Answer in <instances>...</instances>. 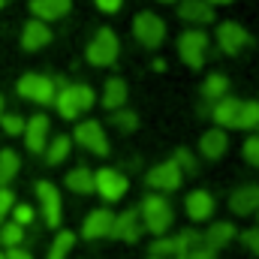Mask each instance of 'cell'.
I'll use <instances>...</instances> for the list:
<instances>
[{
    "label": "cell",
    "mask_w": 259,
    "mask_h": 259,
    "mask_svg": "<svg viewBox=\"0 0 259 259\" xmlns=\"http://www.w3.org/2000/svg\"><path fill=\"white\" fill-rule=\"evenodd\" d=\"M118 36H115V30L112 27H103V30H97V36L91 39V46H88V61L94 66H112L118 61Z\"/></svg>",
    "instance_id": "3"
},
{
    "label": "cell",
    "mask_w": 259,
    "mask_h": 259,
    "mask_svg": "<svg viewBox=\"0 0 259 259\" xmlns=\"http://www.w3.org/2000/svg\"><path fill=\"white\" fill-rule=\"evenodd\" d=\"M127 178L121 175V172H115V169H100V172H94V190L103 196L106 202H118L121 196L127 193Z\"/></svg>",
    "instance_id": "7"
},
{
    "label": "cell",
    "mask_w": 259,
    "mask_h": 259,
    "mask_svg": "<svg viewBox=\"0 0 259 259\" xmlns=\"http://www.w3.org/2000/svg\"><path fill=\"white\" fill-rule=\"evenodd\" d=\"M24 238V229L18 223H0V244L9 250V247H18Z\"/></svg>",
    "instance_id": "30"
},
{
    "label": "cell",
    "mask_w": 259,
    "mask_h": 259,
    "mask_svg": "<svg viewBox=\"0 0 259 259\" xmlns=\"http://www.w3.org/2000/svg\"><path fill=\"white\" fill-rule=\"evenodd\" d=\"M49 42H52V30H49V24L30 18V21L24 24V30H21V46H24L27 52H36V49H42V46H49Z\"/></svg>",
    "instance_id": "18"
},
{
    "label": "cell",
    "mask_w": 259,
    "mask_h": 259,
    "mask_svg": "<svg viewBox=\"0 0 259 259\" xmlns=\"http://www.w3.org/2000/svg\"><path fill=\"white\" fill-rule=\"evenodd\" d=\"M226 148H229V139H226L223 130H208V133H202V139H199V151H202V157H208V160L223 157Z\"/></svg>",
    "instance_id": "19"
},
{
    "label": "cell",
    "mask_w": 259,
    "mask_h": 259,
    "mask_svg": "<svg viewBox=\"0 0 259 259\" xmlns=\"http://www.w3.org/2000/svg\"><path fill=\"white\" fill-rule=\"evenodd\" d=\"M0 118H3V97H0Z\"/></svg>",
    "instance_id": "43"
},
{
    "label": "cell",
    "mask_w": 259,
    "mask_h": 259,
    "mask_svg": "<svg viewBox=\"0 0 259 259\" xmlns=\"http://www.w3.org/2000/svg\"><path fill=\"white\" fill-rule=\"evenodd\" d=\"M226 88H229L226 75L214 72V75H208V78H205V84H202V97H205V100H211V103H217V100H223V97H226Z\"/></svg>",
    "instance_id": "26"
},
{
    "label": "cell",
    "mask_w": 259,
    "mask_h": 259,
    "mask_svg": "<svg viewBox=\"0 0 259 259\" xmlns=\"http://www.w3.org/2000/svg\"><path fill=\"white\" fill-rule=\"evenodd\" d=\"M151 259H157V256H151Z\"/></svg>",
    "instance_id": "47"
},
{
    "label": "cell",
    "mask_w": 259,
    "mask_h": 259,
    "mask_svg": "<svg viewBox=\"0 0 259 259\" xmlns=\"http://www.w3.org/2000/svg\"><path fill=\"white\" fill-rule=\"evenodd\" d=\"M181 172H196V160H193V154L187 151V148H178L175 151V160H172Z\"/></svg>",
    "instance_id": "32"
},
{
    "label": "cell",
    "mask_w": 259,
    "mask_h": 259,
    "mask_svg": "<svg viewBox=\"0 0 259 259\" xmlns=\"http://www.w3.org/2000/svg\"><path fill=\"white\" fill-rule=\"evenodd\" d=\"M163 3H172V0H163Z\"/></svg>",
    "instance_id": "45"
},
{
    "label": "cell",
    "mask_w": 259,
    "mask_h": 259,
    "mask_svg": "<svg viewBox=\"0 0 259 259\" xmlns=\"http://www.w3.org/2000/svg\"><path fill=\"white\" fill-rule=\"evenodd\" d=\"M112 223H115V214H112L109 208H97V211H91L88 220L81 223V238H103V235H109Z\"/></svg>",
    "instance_id": "14"
},
{
    "label": "cell",
    "mask_w": 259,
    "mask_h": 259,
    "mask_svg": "<svg viewBox=\"0 0 259 259\" xmlns=\"http://www.w3.org/2000/svg\"><path fill=\"white\" fill-rule=\"evenodd\" d=\"M139 217L145 220L142 226H145L148 232L166 235V229L172 226V205H169V199H163V196H148V199L142 202V208H139Z\"/></svg>",
    "instance_id": "2"
},
{
    "label": "cell",
    "mask_w": 259,
    "mask_h": 259,
    "mask_svg": "<svg viewBox=\"0 0 259 259\" xmlns=\"http://www.w3.org/2000/svg\"><path fill=\"white\" fill-rule=\"evenodd\" d=\"M72 9L69 0H30V12L36 21H55V18H64L66 12Z\"/></svg>",
    "instance_id": "16"
},
{
    "label": "cell",
    "mask_w": 259,
    "mask_h": 259,
    "mask_svg": "<svg viewBox=\"0 0 259 259\" xmlns=\"http://www.w3.org/2000/svg\"><path fill=\"white\" fill-rule=\"evenodd\" d=\"M69 145H72V142H69V136H58V139H55V142H52V145L46 148V160H49L52 166L64 163L66 154H69Z\"/></svg>",
    "instance_id": "28"
},
{
    "label": "cell",
    "mask_w": 259,
    "mask_h": 259,
    "mask_svg": "<svg viewBox=\"0 0 259 259\" xmlns=\"http://www.w3.org/2000/svg\"><path fill=\"white\" fill-rule=\"evenodd\" d=\"M18 169H21V160H18V154L12 151V148H6V151H0V187H6L15 175H18Z\"/></svg>",
    "instance_id": "24"
},
{
    "label": "cell",
    "mask_w": 259,
    "mask_h": 259,
    "mask_svg": "<svg viewBox=\"0 0 259 259\" xmlns=\"http://www.w3.org/2000/svg\"><path fill=\"white\" fill-rule=\"evenodd\" d=\"M241 241H244L247 250H253V253L259 256V229H247V232L241 235Z\"/></svg>",
    "instance_id": "38"
},
{
    "label": "cell",
    "mask_w": 259,
    "mask_h": 259,
    "mask_svg": "<svg viewBox=\"0 0 259 259\" xmlns=\"http://www.w3.org/2000/svg\"><path fill=\"white\" fill-rule=\"evenodd\" d=\"M187 214H190V220H196V223L208 220L214 214V199H211V193L193 190V193L187 196Z\"/></svg>",
    "instance_id": "20"
},
{
    "label": "cell",
    "mask_w": 259,
    "mask_h": 259,
    "mask_svg": "<svg viewBox=\"0 0 259 259\" xmlns=\"http://www.w3.org/2000/svg\"><path fill=\"white\" fill-rule=\"evenodd\" d=\"M81 148H88L91 154L97 157H106L109 154V139H106V130L100 127L97 121H84L81 127H75V136H72Z\"/></svg>",
    "instance_id": "8"
},
{
    "label": "cell",
    "mask_w": 259,
    "mask_h": 259,
    "mask_svg": "<svg viewBox=\"0 0 259 259\" xmlns=\"http://www.w3.org/2000/svg\"><path fill=\"white\" fill-rule=\"evenodd\" d=\"M244 160H247L250 166H259V136H250V139L244 142Z\"/></svg>",
    "instance_id": "35"
},
{
    "label": "cell",
    "mask_w": 259,
    "mask_h": 259,
    "mask_svg": "<svg viewBox=\"0 0 259 259\" xmlns=\"http://www.w3.org/2000/svg\"><path fill=\"white\" fill-rule=\"evenodd\" d=\"M154 190H178L181 187V181H184V172L169 160V163H160V166H154L151 172H148V178H145Z\"/></svg>",
    "instance_id": "10"
},
{
    "label": "cell",
    "mask_w": 259,
    "mask_h": 259,
    "mask_svg": "<svg viewBox=\"0 0 259 259\" xmlns=\"http://www.w3.org/2000/svg\"><path fill=\"white\" fill-rule=\"evenodd\" d=\"M238 109H241V100H235V97H223V100L214 103L211 115H214V121H217L220 127H235V121H238Z\"/></svg>",
    "instance_id": "22"
},
{
    "label": "cell",
    "mask_w": 259,
    "mask_h": 259,
    "mask_svg": "<svg viewBox=\"0 0 259 259\" xmlns=\"http://www.w3.org/2000/svg\"><path fill=\"white\" fill-rule=\"evenodd\" d=\"M205 3L211 6V3H232V0H205Z\"/></svg>",
    "instance_id": "42"
},
{
    "label": "cell",
    "mask_w": 259,
    "mask_h": 259,
    "mask_svg": "<svg viewBox=\"0 0 259 259\" xmlns=\"http://www.w3.org/2000/svg\"><path fill=\"white\" fill-rule=\"evenodd\" d=\"M18 94L24 100H36V103H55L58 88H55V78L39 75V72H27L18 78Z\"/></svg>",
    "instance_id": "4"
},
{
    "label": "cell",
    "mask_w": 259,
    "mask_h": 259,
    "mask_svg": "<svg viewBox=\"0 0 259 259\" xmlns=\"http://www.w3.org/2000/svg\"><path fill=\"white\" fill-rule=\"evenodd\" d=\"M97 6H100L103 12H118V9H121V0H97Z\"/></svg>",
    "instance_id": "40"
},
{
    "label": "cell",
    "mask_w": 259,
    "mask_h": 259,
    "mask_svg": "<svg viewBox=\"0 0 259 259\" xmlns=\"http://www.w3.org/2000/svg\"><path fill=\"white\" fill-rule=\"evenodd\" d=\"M178 15H181L184 21H193V24H208V21H214V9H211L205 0H184V3L178 6Z\"/></svg>",
    "instance_id": "21"
},
{
    "label": "cell",
    "mask_w": 259,
    "mask_h": 259,
    "mask_svg": "<svg viewBox=\"0 0 259 259\" xmlns=\"http://www.w3.org/2000/svg\"><path fill=\"white\" fill-rule=\"evenodd\" d=\"M124 103H127V84H124V78H109L106 88H103V106L112 109V112H121Z\"/></svg>",
    "instance_id": "23"
},
{
    "label": "cell",
    "mask_w": 259,
    "mask_h": 259,
    "mask_svg": "<svg viewBox=\"0 0 259 259\" xmlns=\"http://www.w3.org/2000/svg\"><path fill=\"white\" fill-rule=\"evenodd\" d=\"M3 256L6 259H33L27 250H21V247H9V250H3Z\"/></svg>",
    "instance_id": "39"
},
{
    "label": "cell",
    "mask_w": 259,
    "mask_h": 259,
    "mask_svg": "<svg viewBox=\"0 0 259 259\" xmlns=\"http://www.w3.org/2000/svg\"><path fill=\"white\" fill-rule=\"evenodd\" d=\"M0 6H3V0H0Z\"/></svg>",
    "instance_id": "46"
},
{
    "label": "cell",
    "mask_w": 259,
    "mask_h": 259,
    "mask_svg": "<svg viewBox=\"0 0 259 259\" xmlns=\"http://www.w3.org/2000/svg\"><path fill=\"white\" fill-rule=\"evenodd\" d=\"M133 33H136V39H139L142 46L157 49V46L166 39V24H163L160 15L142 12V15H136V21H133Z\"/></svg>",
    "instance_id": "5"
},
{
    "label": "cell",
    "mask_w": 259,
    "mask_h": 259,
    "mask_svg": "<svg viewBox=\"0 0 259 259\" xmlns=\"http://www.w3.org/2000/svg\"><path fill=\"white\" fill-rule=\"evenodd\" d=\"M12 205H15V196L9 187H0V223H3V217L12 211Z\"/></svg>",
    "instance_id": "37"
},
{
    "label": "cell",
    "mask_w": 259,
    "mask_h": 259,
    "mask_svg": "<svg viewBox=\"0 0 259 259\" xmlns=\"http://www.w3.org/2000/svg\"><path fill=\"white\" fill-rule=\"evenodd\" d=\"M66 187L75 190V193H94V172H88L84 166L72 169V172L66 175Z\"/></svg>",
    "instance_id": "25"
},
{
    "label": "cell",
    "mask_w": 259,
    "mask_h": 259,
    "mask_svg": "<svg viewBox=\"0 0 259 259\" xmlns=\"http://www.w3.org/2000/svg\"><path fill=\"white\" fill-rule=\"evenodd\" d=\"M46 136H49V118L46 115H33L30 121H24V145L33 154L46 151Z\"/></svg>",
    "instance_id": "13"
},
{
    "label": "cell",
    "mask_w": 259,
    "mask_h": 259,
    "mask_svg": "<svg viewBox=\"0 0 259 259\" xmlns=\"http://www.w3.org/2000/svg\"><path fill=\"white\" fill-rule=\"evenodd\" d=\"M55 106H58L61 118L72 121V118H78L81 112H88L94 106V88H88V84H64L55 94Z\"/></svg>",
    "instance_id": "1"
},
{
    "label": "cell",
    "mask_w": 259,
    "mask_h": 259,
    "mask_svg": "<svg viewBox=\"0 0 259 259\" xmlns=\"http://www.w3.org/2000/svg\"><path fill=\"white\" fill-rule=\"evenodd\" d=\"M169 253H175V238H157L154 247H151V256L163 259V256H169Z\"/></svg>",
    "instance_id": "33"
},
{
    "label": "cell",
    "mask_w": 259,
    "mask_h": 259,
    "mask_svg": "<svg viewBox=\"0 0 259 259\" xmlns=\"http://www.w3.org/2000/svg\"><path fill=\"white\" fill-rule=\"evenodd\" d=\"M205 49H208V33H202V30H187L178 39V52H181L184 64L193 69L205 64Z\"/></svg>",
    "instance_id": "6"
},
{
    "label": "cell",
    "mask_w": 259,
    "mask_h": 259,
    "mask_svg": "<svg viewBox=\"0 0 259 259\" xmlns=\"http://www.w3.org/2000/svg\"><path fill=\"white\" fill-rule=\"evenodd\" d=\"M36 196L42 202V214H46V223L49 226H61V193L55 184L49 181H39L36 184Z\"/></svg>",
    "instance_id": "12"
},
{
    "label": "cell",
    "mask_w": 259,
    "mask_h": 259,
    "mask_svg": "<svg viewBox=\"0 0 259 259\" xmlns=\"http://www.w3.org/2000/svg\"><path fill=\"white\" fill-rule=\"evenodd\" d=\"M12 214H15V220H12V223H18L21 229L33 220V208H30V205H12Z\"/></svg>",
    "instance_id": "36"
},
{
    "label": "cell",
    "mask_w": 259,
    "mask_h": 259,
    "mask_svg": "<svg viewBox=\"0 0 259 259\" xmlns=\"http://www.w3.org/2000/svg\"><path fill=\"white\" fill-rule=\"evenodd\" d=\"M0 124H3V133L6 136H21L24 133V118H18V115H3Z\"/></svg>",
    "instance_id": "31"
},
{
    "label": "cell",
    "mask_w": 259,
    "mask_h": 259,
    "mask_svg": "<svg viewBox=\"0 0 259 259\" xmlns=\"http://www.w3.org/2000/svg\"><path fill=\"white\" fill-rule=\"evenodd\" d=\"M229 208L235 214H253L259 211V184H247V187H238L235 193L229 196Z\"/></svg>",
    "instance_id": "17"
},
{
    "label": "cell",
    "mask_w": 259,
    "mask_h": 259,
    "mask_svg": "<svg viewBox=\"0 0 259 259\" xmlns=\"http://www.w3.org/2000/svg\"><path fill=\"white\" fill-rule=\"evenodd\" d=\"M232 238H235V226H232V223H214V226H208L205 235H199V247L217 253V250H220L223 244H229Z\"/></svg>",
    "instance_id": "15"
},
{
    "label": "cell",
    "mask_w": 259,
    "mask_h": 259,
    "mask_svg": "<svg viewBox=\"0 0 259 259\" xmlns=\"http://www.w3.org/2000/svg\"><path fill=\"white\" fill-rule=\"evenodd\" d=\"M0 259H6V256H3V250H0Z\"/></svg>",
    "instance_id": "44"
},
{
    "label": "cell",
    "mask_w": 259,
    "mask_h": 259,
    "mask_svg": "<svg viewBox=\"0 0 259 259\" xmlns=\"http://www.w3.org/2000/svg\"><path fill=\"white\" fill-rule=\"evenodd\" d=\"M235 127H238V130H259V103H256V100H250V103H241Z\"/></svg>",
    "instance_id": "27"
},
{
    "label": "cell",
    "mask_w": 259,
    "mask_h": 259,
    "mask_svg": "<svg viewBox=\"0 0 259 259\" xmlns=\"http://www.w3.org/2000/svg\"><path fill=\"white\" fill-rule=\"evenodd\" d=\"M187 259H214V253L205 250V247H193V250L187 253Z\"/></svg>",
    "instance_id": "41"
},
{
    "label": "cell",
    "mask_w": 259,
    "mask_h": 259,
    "mask_svg": "<svg viewBox=\"0 0 259 259\" xmlns=\"http://www.w3.org/2000/svg\"><path fill=\"white\" fill-rule=\"evenodd\" d=\"M142 220H139V211L136 208H130L124 214H118L115 217V223H112V229H109V238H124V241H139V235H142Z\"/></svg>",
    "instance_id": "11"
},
{
    "label": "cell",
    "mask_w": 259,
    "mask_h": 259,
    "mask_svg": "<svg viewBox=\"0 0 259 259\" xmlns=\"http://www.w3.org/2000/svg\"><path fill=\"white\" fill-rule=\"evenodd\" d=\"M217 42H220V49H223L226 55H238L241 49H247L250 33H247L241 24H235V21H223V24L217 27Z\"/></svg>",
    "instance_id": "9"
},
{
    "label": "cell",
    "mask_w": 259,
    "mask_h": 259,
    "mask_svg": "<svg viewBox=\"0 0 259 259\" xmlns=\"http://www.w3.org/2000/svg\"><path fill=\"white\" fill-rule=\"evenodd\" d=\"M136 124H139V118H136L133 112H115V127H118V130L133 133V130H136Z\"/></svg>",
    "instance_id": "34"
},
{
    "label": "cell",
    "mask_w": 259,
    "mask_h": 259,
    "mask_svg": "<svg viewBox=\"0 0 259 259\" xmlns=\"http://www.w3.org/2000/svg\"><path fill=\"white\" fill-rule=\"evenodd\" d=\"M72 244H75V235L61 229L58 238H55V244H52V250H49V259H66V253L72 250Z\"/></svg>",
    "instance_id": "29"
}]
</instances>
